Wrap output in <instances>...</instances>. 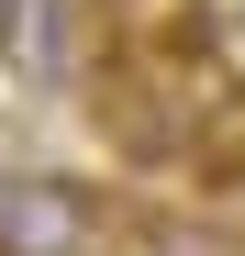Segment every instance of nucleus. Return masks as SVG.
Returning <instances> with one entry per match:
<instances>
[{"instance_id":"1","label":"nucleus","mask_w":245,"mask_h":256,"mask_svg":"<svg viewBox=\"0 0 245 256\" xmlns=\"http://www.w3.org/2000/svg\"><path fill=\"white\" fill-rule=\"evenodd\" d=\"M100 245V190L67 178V167H34L12 178V245L0 256H90Z\"/></svg>"},{"instance_id":"2","label":"nucleus","mask_w":245,"mask_h":256,"mask_svg":"<svg viewBox=\"0 0 245 256\" xmlns=\"http://www.w3.org/2000/svg\"><path fill=\"white\" fill-rule=\"evenodd\" d=\"M78 12H90V0H22V22L0 34V56H12L34 90H78V78H90V56H78Z\"/></svg>"},{"instance_id":"3","label":"nucleus","mask_w":245,"mask_h":256,"mask_svg":"<svg viewBox=\"0 0 245 256\" xmlns=\"http://www.w3.org/2000/svg\"><path fill=\"white\" fill-rule=\"evenodd\" d=\"M112 45H200V0H90Z\"/></svg>"},{"instance_id":"4","label":"nucleus","mask_w":245,"mask_h":256,"mask_svg":"<svg viewBox=\"0 0 245 256\" xmlns=\"http://www.w3.org/2000/svg\"><path fill=\"white\" fill-rule=\"evenodd\" d=\"M134 256H245V234H223L212 212H145V223H134Z\"/></svg>"},{"instance_id":"5","label":"nucleus","mask_w":245,"mask_h":256,"mask_svg":"<svg viewBox=\"0 0 245 256\" xmlns=\"http://www.w3.org/2000/svg\"><path fill=\"white\" fill-rule=\"evenodd\" d=\"M0 245H12V167H0Z\"/></svg>"}]
</instances>
